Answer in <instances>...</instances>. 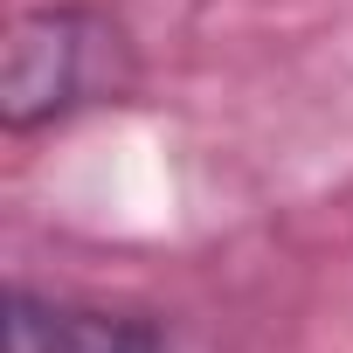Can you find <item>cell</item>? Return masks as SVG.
<instances>
[{"label": "cell", "instance_id": "obj_2", "mask_svg": "<svg viewBox=\"0 0 353 353\" xmlns=\"http://www.w3.org/2000/svg\"><path fill=\"white\" fill-rule=\"evenodd\" d=\"M8 353H166V332L139 312L8 291Z\"/></svg>", "mask_w": 353, "mask_h": 353}, {"label": "cell", "instance_id": "obj_1", "mask_svg": "<svg viewBox=\"0 0 353 353\" xmlns=\"http://www.w3.org/2000/svg\"><path fill=\"white\" fill-rule=\"evenodd\" d=\"M125 83H132V49L111 14L77 8V0L28 8L8 28V56H0V125L42 132L77 118L83 104L118 97Z\"/></svg>", "mask_w": 353, "mask_h": 353}]
</instances>
